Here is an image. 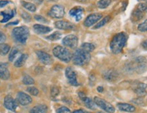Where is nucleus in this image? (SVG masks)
<instances>
[{
  "label": "nucleus",
  "mask_w": 147,
  "mask_h": 113,
  "mask_svg": "<svg viewBox=\"0 0 147 113\" xmlns=\"http://www.w3.org/2000/svg\"><path fill=\"white\" fill-rule=\"evenodd\" d=\"M127 36L125 33L121 32L116 34L110 42V47L112 53L114 54H119L122 52L125 45Z\"/></svg>",
  "instance_id": "1"
},
{
  "label": "nucleus",
  "mask_w": 147,
  "mask_h": 113,
  "mask_svg": "<svg viewBox=\"0 0 147 113\" xmlns=\"http://www.w3.org/2000/svg\"><path fill=\"white\" fill-rule=\"evenodd\" d=\"M29 35L28 27L26 26L15 27L12 31V38L14 42L20 44H25Z\"/></svg>",
  "instance_id": "2"
},
{
  "label": "nucleus",
  "mask_w": 147,
  "mask_h": 113,
  "mask_svg": "<svg viewBox=\"0 0 147 113\" xmlns=\"http://www.w3.org/2000/svg\"><path fill=\"white\" fill-rule=\"evenodd\" d=\"M91 59L90 53L84 51L81 49H77L72 55V61L76 66H84L89 62Z\"/></svg>",
  "instance_id": "3"
},
{
  "label": "nucleus",
  "mask_w": 147,
  "mask_h": 113,
  "mask_svg": "<svg viewBox=\"0 0 147 113\" xmlns=\"http://www.w3.org/2000/svg\"><path fill=\"white\" fill-rule=\"evenodd\" d=\"M53 53L55 57L65 63L69 62L71 59H72V55H71L70 51L63 46H56L53 49Z\"/></svg>",
  "instance_id": "4"
},
{
  "label": "nucleus",
  "mask_w": 147,
  "mask_h": 113,
  "mask_svg": "<svg viewBox=\"0 0 147 113\" xmlns=\"http://www.w3.org/2000/svg\"><path fill=\"white\" fill-rule=\"evenodd\" d=\"M93 101H94V102L95 103L96 106L100 107V108H102L103 110L110 113H113L115 112V107H114L111 104L106 101L105 99L98 97H95L94 100Z\"/></svg>",
  "instance_id": "5"
},
{
  "label": "nucleus",
  "mask_w": 147,
  "mask_h": 113,
  "mask_svg": "<svg viewBox=\"0 0 147 113\" xmlns=\"http://www.w3.org/2000/svg\"><path fill=\"white\" fill-rule=\"evenodd\" d=\"M49 15L52 18H61L65 15V8L61 5H55L51 8Z\"/></svg>",
  "instance_id": "6"
},
{
  "label": "nucleus",
  "mask_w": 147,
  "mask_h": 113,
  "mask_svg": "<svg viewBox=\"0 0 147 113\" xmlns=\"http://www.w3.org/2000/svg\"><path fill=\"white\" fill-rule=\"evenodd\" d=\"M147 62L146 58L144 57H139L136 59L133 65V68L138 73H142L145 71L147 66Z\"/></svg>",
  "instance_id": "7"
},
{
  "label": "nucleus",
  "mask_w": 147,
  "mask_h": 113,
  "mask_svg": "<svg viewBox=\"0 0 147 113\" xmlns=\"http://www.w3.org/2000/svg\"><path fill=\"white\" fill-rule=\"evenodd\" d=\"M78 39L77 38V36L73 34L65 36L63 39V41H62V43L64 46L70 48V49H75L78 45Z\"/></svg>",
  "instance_id": "8"
},
{
  "label": "nucleus",
  "mask_w": 147,
  "mask_h": 113,
  "mask_svg": "<svg viewBox=\"0 0 147 113\" xmlns=\"http://www.w3.org/2000/svg\"><path fill=\"white\" fill-rule=\"evenodd\" d=\"M65 76L68 80L69 84L72 86H79L80 84L77 81L76 74L71 67H67L65 70Z\"/></svg>",
  "instance_id": "9"
},
{
  "label": "nucleus",
  "mask_w": 147,
  "mask_h": 113,
  "mask_svg": "<svg viewBox=\"0 0 147 113\" xmlns=\"http://www.w3.org/2000/svg\"><path fill=\"white\" fill-rule=\"evenodd\" d=\"M102 18V14L100 13H93L89 15L84 21V25L85 27H91V26L93 25L97 22H98L101 18Z\"/></svg>",
  "instance_id": "10"
},
{
  "label": "nucleus",
  "mask_w": 147,
  "mask_h": 113,
  "mask_svg": "<svg viewBox=\"0 0 147 113\" xmlns=\"http://www.w3.org/2000/svg\"><path fill=\"white\" fill-rule=\"evenodd\" d=\"M3 105L8 110L14 112L16 110L18 104L16 100H14L11 95H6L3 99Z\"/></svg>",
  "instance_id": "11"
},
{
  "label": "nucleus",
  "mask_w": 147,
  "mask_h": 113,
  "mask_svg": "<svg viewBox=\"0 0 147 113\" xmlns=\"http://www.w3.org/2000/svg\"><path fill=\"white\" fill-rule=\"evenodd\" d=\"M37 57L40 62L45 65H51L53 62V59L51 57V55L48 54L46 52L42 51H36Z\"/></svg>",
  "instance_id": "12"
},
{
  "label": "nucleus",
  "mask_w": 147,
  "mask_h": 113,
  "mask_svg": "<svg viewBox=\"0 0 147 113\" xmlns=\"http://www.w3.org/2000/svg\"><path fill=\"white\" fill-rule=\"evenodd\" d=\"M16 101L22 106H27L32 103V99L24 92H18L16 95Z\"/></svg>",
  "instance_id": "13"
},
{
  "label": "nucleus",
  "mask_w": 147,
  "mask_h": 113,
  "mask_svg": "<svg viewBox=\"0 0 147 113\" xmlns=\"http://www.w3.org/2000/svg\"><path fill=\"white\" fill-rule=\"evenodd\" d=\"M84 9L80 6H76L71 8L69 12V14L75 18L76 21H79L81 20L83 15Z\"/></svg>",
  "instance_id": "14"
},
{
  "label": "nucleus",
  "mask_w": 147,
  "mask_h": 113,
  "mask_svg": "<svg viewBox=\"0 0 147 113\" xmlns=\"http://www.w3.org/2000/svg\"><path fill=\"white\" fill-rule=\"evenodd\" d=\"M8 67V64L6 63H0V79L6 81L10 78V73Z\"/></svg>",
  "instance_id": "15"
},
{
  "label": "nucleus",
  "mask_w": 147,
  "mask_h": 113,
  "mask_svg": "<svg viewBox=\"0 0 147 113\" xmlns=\"http://www.w3.org/2000/svg\"><path fill=\"white\" fill-rule=\"evenodd\" d=\"M55 25L57 29H62V30H69V29H73L75 27L74 25L72 23L65 21H58L55 22Z\"/></svg>",
  "instance_id": "16"
},
{
  "label": "nucleus",
  "mask_w": 147,
  "mask_h": 113,
  "mask_svg": "<svg viewBox=\"0 0 147 113\" xmlns=\"http://www.w3.org/2000/svg\"><path fill=\"white\" fill-rule=\"evenodd\" d=\"M34 29L35 32L38 34H48V33H49L50 31H51V30H52V29H51V27L42 25H39V24H36V25H34Z\"/></svg>",
  "instance_id": "17"
},
{
  "label": "nucleus",
  "mask_w": 147,
  "mask_h": 113,
  "mask_svg": "<svg viewBox=\"0 0 147 113\" xmlns=\"http://www.w3.org/2000/svg\"><path fill=\"white\" fill-rule=\"evenodd\" d=\"M117 107L119 110L123 111V112H134L136 111V108L134 106L126 103H119L117 104Z\"/></svg>",
  "instance_id": "18"
},
{
  "label": "nucleus",
  "mask_w": 147,
  "mask_h": 113,
  "mask_svg": "<svg viewBox=\"0 0 147 113\" xmlns=\"http://www.w3.org/2000/svg\"><path fill=\"white\" fill-rule=\"evenodd\" d=\"M103 76H104V78L106 80H107V81H113L117 79V76H118V74L115 70H108L104 72V74H103Z\"/></svg>",
  "instance_id": "19"
},
{
  "label": "nucleus",
  "mask_w": 147,
  "mask_h": 113,
  "mask_svg": "<svg viewBox=\"0 0 147 113\" xmlns=\"http://www.w3.org/2000/svg\"><path fill=\"white\" fill-rule=\"evenodd\" d=\"M0 14L1 16H3V19L1 21H0L1 23H6L8 22L9 20L12 18L16 14V10H12L10 12H0Z\"/></svg>",
  "instance_id": "20"
},
{
  "label": "nucleus",
  "mask_w": 147,
  "mask_h": 113,
  "mask_svg": "<svg viewBox=\"0 0 147 113\" xmlns=\"http://www.w3.org/2000/svg\"><path fill=\"white\" fill-rule=\"evenodd\" d=\"M146 85H145L144 83H139V84L136 86V87L134 88V91L136 92V93H137L138 95L142 96L144 95L146 93Z\"/></svg>",
  "instance_id": "21"
},
{
  "label": "nucleus",
  "mask_w": 147,
  "mask_h": 113,
  "mask_svg": "<svg viewBox=\"0 0 147 113\" xmlns=\"http://www.w3.org/2000/svg\"><path fill=\"white\" fill-rule=\"evenodd\" d=\"M28 59V55L27 54H22L20 56L17 60L14 63V66L16 68H21L25 65V62H26L27 59Z\"/></svg>",
  "instance_id": "22"
},
{
  "label": "nucleus",
  "mask_w": 147,
  "mask_h": 113,
  "mask_svg": "<svg viewBox=\"0 0 147 113\" xmlns=\"http://www.w3.org/2000/svg\"><path fill=\"white\" fill-rule=\"evenodd\" d=\"M81 100L83 101L84 105L87 107L88 108L91 109V110H95L96 108V104L94 102V101H93L91 98L87 97V96H85L83 99H82Z\"/></svg>",
  "instance_id": "23"
},
{
  "label": "nucleus",
  "mask_w": 147,
  "mask_h": 113,
  "mask_svg": "<svg viewBox=\"0 0 147 113\" xmlns=\"http://www.w3.org/2000/svg\"><path fill=\"white\" fill-rule=\"evenodd\" d=\"M48 110L47 106L46 105L40 104L35 106L31 110L29 113H46Z\"/></svg>",
  "instance_id": "24"
},
{
  "label": "nucleus",
  "mask_w": 147,
  "mask_h": 113,
  "mask_svg": "<svg viewBox=\"0 0 147 113\" xmlns=\"http://www.w3.org/2000/svg\"><path fill=\"white\" fill-rule=\"evenodd\" d=\"M144 13H143L141 12V11H140L138 9L136 8L134 10V12H132V15H131L132 20H134V21H140V20H141L143 17H144Z\"/></svg>",
  "instance_id": "25"
},
{
  "label": "nucleus",
  "mask_w": 147,
  "mask_h": 113,
  "mask_svg": "<svg viewBox=\"0 0 147 113\" xmlns=\"http://www.w3.org/2000/svg\"><path fill=\"white\" fill-rule=\"evenodd\" d=\"M21 5H23V6L25 9H27V10L30 11V12H36V6L34 4V3L27 2V1H21Z\"/></svg>",
  "instance_id": "26"
},
{
  "label": "nucleus",
  "mask_w": 147,
  "mask_h": 113,
  "mask_svg": "<svg viewBox=\"0 0 147 113\" xmlns=\"http://www.w3.org/2000/svg\"><path fill=\"white\" fill-rule=\"evenodd\" d=\"M10 47L8 44H0V55L4 56L6 55L10 52Z\"/></svg>",
  "instance_id": "27"
},
{
  "label": "nucleus",
  "mask_w": 147,
  "mask_h": 113,
  "mask_svg": "<svg viewBox=\"0 0 147 113\" xmlns=\"http://www.w3.org/2000/svg\"><path fill=\"white\" fill-rule=\"evenodd\" d=\"M80 49L84 50V51H87L88 53H91V52L93 51L95 49L94 44L91 43H84L82 44L81 48Z\"/></svg>",
  "instance_id": "28"
},
{
  "label": "nucleus",
  "mask_w": 147,
  "mask_h": 113,
  "mask_svg": "<svg viewBox=\"0 0 147 113\" xmlns=\"http://www.w3.org/2000/svg\"><path fill=\"white\" fill-rule=\"evenodd\" d=\"M110 16H105V17L103 18L102 21L99 22L98 23L96 24V25H95L94 26V27H93V29H99V28H100V27H103V26L105 25L108 22L110 21Z\"/></svg>",
  "instance_id": "29"
},
{
  "label": "nucleus",
  "mask_w": 147,
  "mask_h": 113,
  "mask_svg": "<svg viewBox=\"0 0 147 113\" xmlns=\"http://www.w3.org/2000/svg\"><path fill=\"white\" fill-rule=\"evenodd\" d=\"M61 38V34L59 31H55V32L53 33L50 36H47V39L49 40H51V41H57V40H59V39Z\"/></svg>",
  "instance_id": "30"
},
{
  "label": "nucleus",
  "mask_w": 147,
  "mask_h": 113,
  "mask_svg": "<svg viewBox=\"0 0 147 113\" xmlns=\"http://www.w3.org/2000/svg\"><path fill=\"white\" fill-rule=\"evenodd\" d=\"M110 2H111V0H100L97 2V5L99 8L104 9L107 8L110 4Z\"/></svg>",
  "instance_id": "31"
},
{
  "label": "nucleus",
  "mask_w": 147,
  "mask_h": 113,
  "mask_svg": "<svg viewBox=\"0 0 147 113\" xmlns=\"http://www.w3.org/2000/svg\"><path fill=\"white\" fill-rule=\"evenodd\" d=\"M23 83L24 85H32L34 84L35 81L32 76L29 75H25L23 78Z\"/></svg>",
  "instance_id": "32"
},
{
  "label": "nucleus",
  "mask_w": 147,
  "mask_h": 113,
  "mask_svg": "<svg viewBox=\"0 0 147 113\" xmlns=\"http://www.w3.org/2000/svg\"><path fill=\"white\" fill-rule=\"evenodd\" d=\"M18 52H19V51H18V49L16 47H14L13 49L11 50L8 57V59L10 62H13L14 59H15L16 55L18 53Z\"/></svg>",
  "instance_id": "33"
},
{
  "label": "nucleus",
  "mask_w": 147,
  "mask_h": 113,
  "mask_svg": "<svg viewBox=\"0 0 147 113\" xmlns=\"http://www.w3.org/2000/svg\"><path fill=\"white\" fill-rule=\"evenodd\" d=\"M27 91L29 92V94L34 96H36L39 94V90L34 87H29L27 89Z\"/></svg>",
  "instance_id": "34"
},
{
  "label": "nucleus",
  "mask_w": 147,
  "mask_h": 113,
  "mask_svg": "<svg viewBox=\"0 0 147 113\" xmlns=\"http://www.w3.org/2000/svg\"><path fill=\"white\" fill-rule=\"evenodd\" d=\"M138 29L141 32H146L147 31V19L140 23L138 27Z\"/></svg>",
  "instance_id": "35"
},
{
  "label": "nucleus",
  "mask_w": 147,
  "mask_h": 113,
  "mask_svg": "<svg viewBox=\"0 0 147 113\" xmlns=\"http://www.w3.org/2000/svg\"><path fill=\"white\" fill-rule=\"evenodd\" d=\"M51 95H52V97H57V96L59 94V89L56 86L52 87L51 90Z\"/></svg>",
  "instance_id": "36"
},
{
  "label": "nucleus",
  "mask_w": 147,
  "mask_h": 113,
  "mask_svg": "<svg viewBox=\"0 0 147 113\" xmlns=\"http://www.w3.org/2000/svg\"><path fill=\"white\" fill-rule=\"evenodd\" d=\"M137 8L140 11H141V12H143V13H146L147 12V5L146 3H141L138 4V5Z\"/></svg>",
  "instance_id": "37"
},
{
  "label": "nucleus",
  "mask_w": 147,
  "mask_h": 113,
  "mask_svg": "<svg viewBox=\"0 0 147 113\" xmlns=\"http://www.w3.org/2000/svg\"><path fill=\"white\" fill-rule=\"evenodd\" d=\"M57 113H71V112L67 107L62 106L57 110Z\"/></svg>",
  "instance_id": "38"
},
{
  "label": "nucleus",
  "mask_w": 147,
  "mask_h": 113,
  "mask_svg": "<svg viewBox=\"0 0 147 113\" xmlns=\"http://www.w3.org/2000/svg\"><path fill=\"white\" fill-rule=\"evenodd\" d=\"M34 18L36 21H39V22H40V23H48V22H49L45 17H43V16H42L40 15H35Z\"/></svg>",
  "instance_id": "39"
},
{
  "label": "nucleus",
  "mask_w": 147,
  "mask_h": 113,
  "mask_svg": "<svg viewBox=\"0 0 147 113\" xmlns=\"http://www.w3.org/2000/svg\"><path fill=\"white\" fill-rule=\"evenodd\" d=\"M6 40V36L3 34L2 31H0V44L4 43V42Z\"/></svg>",
  "instance_id": "40"
},
{
  "label": "nucleus",
  "mask_w": 147,
  "mask_h": 113,
  "mask_svg": "<svg viewBox=\"0 0 147 113\" xmlns=\"http://www.w3.org/2000/svg\"><path fill=\"white\" fill-rule=\"evenodd\" d=\"M22 18H23L25 21H30L31 20L30 15H29L27 13L25 12H23V14H22Z\"/></svg>",
  "instance_id": "41"
},
{
  "label": "nucleus",
  "mask_w": 147,
  "mask_h": 113,
  "mask_svg": "<svg viewBox=\"0 0 147 113\" xmlns=\"http://www.w3.org/2000/svg\"><path fill=\"white\" fill-rule=\"evenodd\" d=\"M10 1H8V0H1L0 1V8H3V7L5 6L7 4H8L10 3Z\"/></svg>",
  "instance_id": "42"
},
{
  "label": "nucleus",
  "mask_w": 147,
  "mask_h": 113,
  "mask_svg": "<svg viewBox=\"0 0 147 113\" xmlns=\"http://www.w3.org/2000/svg\"><path fill=\"white\" fill-rule=\"evenodd\" d=\"M142 48L145 50H147V40H144L142 42Z\"/></svg>",
  "instance_id": "43"
},
{
  "label": "nucleus",
  "mask_w": 147,
  "mask_h": 113,
  "mask_svg": "<svg viewBox=\"0 0 147 113\" xmlns=\"http://www.w3.org/2000/svg\"><path fill=\"white\" fill-rule=\"evenodd\" d=\"M73 113H85V112L82 109H79V110H76L75 111H74Z\"/></svg>",
  "instance_id": "44"
},
{
  "label": "nucleus",
  "mask_w": 147,
  "mask_h": 113,
  "mask_svg": "<svg viewBox=\"0 0 147 113\" xmlns=\"http://www.w3.org/2000/svg\"><path fill=\"white\" fill-rule=\"evenodd\" d=\"M18 23V21H16L15 22H12V23H8V25H7L6 26H8V25H17V24Z\"/></svg>",
  "instance_id": "45"
},
{
  "label": "nucleus",
  "mask_w": 147,
  "mask_h": 113,
  "mask_svg": "<svg viewBox=\"0 0 147 113\" xmlns=\"http://www.w3.org/2000/svg\"><path fill=\"white\" fill-rule=\"evenodd\" d=\"M97 91L98 92H102L103 91H104V88L102 87H98L97 88Z\"/></svg>",
  "instance_id": "46"
},
{
  "label": "nucleus",
  "mask_w": 147,
  "mask_h": 113,
  "mask_svg": "<svg viewBox=\"0 0 147 113\" xmlns=\"http://www.w3.org/2000/svg\"><path fill=\"white\" fill-rule=\"evenodd\" d=\"M75 1H78V2L85 3V2H87V1H89V0H75Z\"/></svg>",
  "instance_id": "47"
},
{
  "label": "nucleus",
  "mask_w": 147,
  "mask_h": 113,
  "mask_svg": "<svg viewBox=\"0 0 147 113\" xmlns=\"http://www.w3.org/2000/svg\"><path fill=\"white\" fill-rule=\"evenodd\" d=\"M43 1H44V0H35V1H36V2H37L38 3H41L43 2Z\"/></svg>",
  "instance_id": "48"
},
{
  "label": "nucleus",
  "mask_w": 147,
  "mask_h": 113,
  "mask_svg": "<svg viewBox=\"0 0 147 113\" xmlns=\"http://www.w3.org/2000/svg\"><path fill=\"white\" fill-rule=\"evenodd\" d=\"M96 113H105V112H102V111H99V112H97Z\"/></svg>",
  "instance_id": "49"
},
{
  "label": "nucleus",
  "mask_w": 147,
  "mask_h": 113,
  "mask_svg": "<svg viewBox=\"0 0 147 113\" xmlns=\"http://www.w3.org/2000/svg\"><path fill=\"white\" fill-rule=\"evenodd\" d=\"M51 1H57V0H51Z\"/></svg>",
  "instance_id": "50"
},
{
  "label": "nucleus",
  "mask_w": 147,
  "mask_h": 113,
  "mask_svg": "<svg viewBox=\"0 0 147 113\" xmlns=\"http://www.w3.org/2000/svg\"><path fill=\"white\" fill-rule=\"evenodd\" d=\"M138 1H144V0H138Z\"/></svg>",
  "instance_id": "51"
},
{
  "label": "nucleus",
  "mask_w": 147,
  "mask_h": 113,
  "mask_svg": "<svg viewBox=\"0 0 147 113\" xmlns=\"http://www.w3.org/2000/svg\"><path fill=\"white\" fill-rule=\"evenodd\" d=\"M146 5H147V1H146Z\"/></svg>",
  "instance_id": "52"
}]
</instances>
